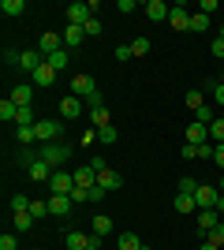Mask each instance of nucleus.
<instances>
[{
  "instance_id": "38",
  "label": "nucleus",
  "mask_w": 224,
  "mask_h": 250,
  "mask_svg": "<svg viewBox=\"0 0 224 250\" xmlns=\"http://www.w3.org/2000/svg\"><path fill=\"white\" fill-rule=\"evenodd\" d=\"M205 239L213 243V247H224V224H217L213 231H205Z\"/></svg>"
},
{
  "instance_id": "28",
  "label": "nucleus",
  "mask_w": 224,
  "mask_h": 250,
  "mask_svg": "<svg viewBox=\"0 0 224 250\" xmlns=\"http://www.w3.org/2000/svg\"><path fill=\"white\" fill-rule=\"evenodd\" d=\"M0 11H4V15H22V11H26V0H4Z\"/></svg>"
},
{
  "instance_id": "36",
  "label": "nucleus",
  "mask_w": 224,
  "mask_h": 250,
  "mask_svg": "<svg viewBox=\"0 0 224 250\" xmlns=\"http://www.w3.org/2000/svg\"><path fill=\"white\" fill-rule=\"evenodd\" d=\"M202 104H205L202 90H191V94H187V108H191V112H198V108H202Z\"/></svg>"
},
{
  "instance_id": "45",
  "label": "nucleus",
  "mask_w": 224,
  "mask_h": 250,
  "mask_svg": "<svg viewBox=\"0 0 224 250\" xmlns=\"http://www.w3.org/2000/svg\"><path fill=\"white\" fill-rule=\"evenodd\" d=\"M116 11H123V15H131V11H139V4H135V0H120V4H116Z\"/></svg>"
},
{
  "instance_id": "22",
  "label": "nucleus",
  "mask_w": 224,
  "mask_h": 250,
  "mask_svg": "<svg viewBox=\"0 0 224 250\" xmlns=\"http://www.w3.org/2000/svg\"><path fill=\"white\" fill-rule=\"evenodd\" d=\"M90 228H94V235H101V239H105L108 231H112V217H105V213H97V217L90 220Z\"/></svg>"
},
{
  "instance_id": "34",
  "label": "nucleus",
  "mask_w": 224,
  "mask_h": 250,
  "mask_svg": "<svg viewBox=\"0 0 224 250\" xmlns=\"http://www.w3.org/2000/svg\"><path fill=\"white\" fill-rule=\"evenodd\" d=\"M30 209V198L26 194H11V213H26Z\"/></svg>"
},
{
  "instance_id": "1",
  "label": "nucleus",
  "mask_w": 224,
  "mask_h": 250,
  "mask_svg": "<svg viewBox=\"0 0 224 250\" xmlns=\"http://www.w3.org/2000/svg\"><path fill=\"white\" fill-rule=\"evenodd\" d=\"M38 153L49 165H64V161H71V142H45V146H38Z\"/></svg>"
},
{
  "instance_id": "23",
  "label": "nucleus",
  "mask_w": 224,
  "mask_h": 250,
  "mask_svg": "<svg viewBox=\"0 0 224 250\" xmlns=\"http://www.w3.org/2000/svg\"><path fill=\"white\" fill-rule=\"evenodd\" d=\"M120 250H146V243H142L135 231H123V235H120Z\"/></svg>"
},
{
  "instance_id": "13",
  "label": "nucleus",
  "mask_w": 224,
  "mask_h": 250,
  "mask_svg": "<svg viewBox=\"0 0 224 250\" xmlns=\"http://www.w3.org/2000/svg\"><path fill=\"white\" fill-rule=\"evenodd\" d=\"M71 176H75V187H82V190H90V187H94V183H97V172H94V168H90V165L75 168Z\"/></svg>"
},
{
  "instance_id": "50",
  "label": "nucleus",
  "mask_w": 224,
  "mask_h": 250,
  "mask_svg": "<svg viewBox=\"0 0 224 250\" xmlns=\"http://www.w3.org/2000/svg\"><path fill=\"white\" fill-rule=\"evenodd\" d=\"M213 56H217V60H224V42H221V38L213 42Z\"/></svg>"
},
{
  "instance_id": "12",
  "label": "nucleus",
  "mask_w": 224,
  "mask_h": 250,
  "mask_svg": "<svg viewBox=\"0 0 224 250\" xmlns=\"http://www.w3.org/2000/svg\"><path fill=\"white\" fill-rule=\"evenodd\" d=\"M187 142H191V146H202V142H209V127L198 124V120H191V124H187Z\"/></svg>"
},
{
  "instance_id": "8",
  "label": "nucleus",
  "mask_w": 224,
  "mask_h": 250,
  "mask_svg": "<svg viewBox=\"0 0 224 250\" xmlns=\"http://www.w3.org/2000/svg\"><path fill=\"white\" fill-rule=\"evenodd\" d=\"M168 22H172V30H191V11H187V4H172Z\"/></svg>"
},
{
  "instance_id": "26",
  "label": "nucleus",
  "mask_w": 224,
  "mask_h": 250,
  "mask_svg": "<svg viewBox=\"0 0 224 250\" xmlns=\"http://www.w3.org/2000/svg\"><path fill=\"white\" fill-rule=\"evenodd\" d=\"M209 142H213V146H224V120L221 116L209 124Z\"/></svg>"
},
{
  "instance_id": "16",
  "label": "nucleus",
  "mask_w": 224,
  "mask_h": 250,
  "mask_svg": "<svg viewBox=\"0 0 224 250\" xmlns=\"http://www.w3.org/2000/svg\"><path fill=\"white\" fill-rule=\"evenodd\" d=\"M71 206H75V202L67 198V194H53V198H49V213H53V217H67Z\"/></svg>"
},
{
  "instance_id": "57",
  "label": "nucleus",
  "mask_w": 224,
  "mask_h": 250,
  "mask_svg": "<svg viewBox=\"0 0 224 250\" xmlns=\"http://www.w3.org/2000/svg\"><path fill=\"white\" fill-rule=\"evenodd\" d=\"M221 120H224V108H221Z\"/></svg>"
},
{
  "instance_id": "20",
  "label": "nucleus",
  "mask_w": 224,
  "mask_h": 250,
  "mask_svg": "<svg viewBox=\"0 0 224 250\" xmlns=\"http://www.w3.org/2000/svg\"><path fill=\"white\" fill-rule=\"evenodd\" d=\"M172 206H176V213L191 217L194 209H198V202H194V194H176V202H172Z\"/></svg>"
},
{
  "instance_id": "11",
  "label": "nucleus",
  "mask_w": 224,
  "mask_h": 250,
  "mask_svg": "<svg viewBox=\"0 0 224 250\" xmlns=\"http://www.w3.org/2000/svg\"><path fill=\"white\" fill-rule=\"evenodd\" d=\"M97 187L101 190H120L123 187V176H120L116 168H105V172H97Z\"/></svg>"
},
{
  "instance_id": "4",
  "label": "nucleus",
  "mask_w": 224,
  "mask_h": 250,
  "mask_svg": "<svg viewBox=\"0 0 224 250\" xmlns=\"http://www.w3.org/2000/svg\"><path fill=\"white\" fill-rule=\"evenodd\" d=\"M90 19H94V11H90V4H86V0L67 4V22H71V26H86Z\"/></svg>"
},
{
  "instance_id": "41",
  "label": "nucleus",
  "mask_w": 224,
  "mask_h": 250,
  "mask_svg": "<svg viewBox=\"0 0 224 250\" xmlns=\"http://www.w3.org/2000/svg\"><path fill=\"white\" fill-rule=\"evenodd\" d=\"M194 190H198V179L183 176V179H180V194H194Z\"/></svg>"
},
{
  "instance_id": "49",
  "label": "nucleus",
  "mask_w": 224,
  "mask_h": 250,
  "mask_svg": "<svg viewBox=\"0 0 224 250\" xmlns=\"http://www.w3.org/2000/svg\"><path fill=\"white\" fill-rule=\"evenodd\" d=\"M116 60H131V45H120V49H116Z\"/></svg>"
},
{
  "instance_id": "7",
  "label": "nucleus",
  "mask_w": 224,
  "mask_h": 250,
  "mask_svg": "<svg viewBox=\"0 0 224 250\" xmlns=\"http://www.w3.org/2000/svg\"><path fill=\"white\" fill-rule=\"evenodd\" d=\"M60 49H64V38H60V34L49 30V34H41V38H38V52H41L45 60H49L53 52H60Z\"/></svg>"
},
{
  "instance_id": "29",
  "label": "nucleus",
  "mask_w": 224,
  "mask_h": 250,
  "mask_svg": "<svg viewBox=\"0 0 224 250\" xmlns=\"http://www.w3.org/2000/svg\"><path fill=\"white\" fill-rule=\"evenodd\" d=\"M45 63H49V67H53V71H64V67H67V49L53 52V56H49V60H45Z\"/></svg>"
},
{
  "instance_id": "42",
  "label": "nucleus",
  "mask_w": 224,
  "mask_h": 250,
  "mask_svg": "<svg viewBox=\"0 0 224 250\" xmlns=\"http://www.w3.org/2000/svg\"><path fill=\"white\" fill-rule=\"evenodd\" d=\"M0 250H19V239H15V235H8V231H4V235H0Z\"/></svg>"
},
{
  "instance_id": "25",
  "label": "nucleus",
  "mask_w": 224,
  "mask_h": 250,
  "mask_svg": "<svg viewBox=\"0 0 224 250\" xmlns=\"http://www.w3.org/2000/svg\"><path fill=\"white\" fill-rule=\"evenodd\" d=\"M90 247V235H82V231H67V250H86Z\"/></svg>"
},
{
  "instance_id": "33",
  "label": "nucleus",
  "mask_w": 224,
  "mask_h": 250,
  "mask_svg": "<svg viewBox=\"0 0 224 250\" xmlns=\"http://www.w3.org/2000/svg\"><path fill=\"white\" fill-rule=\"evenodd\" d=\"M15 127H34V104H30V108H19V116H15Z\"/></svg>"
},
{
  "instance_id": "24",
  "label": "nucleus",
  "mask_w": 224,
  "mask_h": 250,
  "mask_svg": "<svg viewBox=\"0 0 224 250\" xmlns=\"http://www.w3.org/2000/svg\"><path fill=\"white\" fill-rule=\"evenodd\" d=\"M15 116H19V104L11 101V97L0 101V120H4V124H15Z\"/></svg>"
},
{
  "instance_id": "51",
  "label": "nucleus",
  "mask_w": 224,
  "mask_h": 250,
  "mask_svg": "<svg viewBox=\"0 0 224 250\" xmlns=\"http://www.w3.org/2000/svg\"><path fill=\"white\" fill-rule=\"evenodd\" d=\"M86 250H101V235H90V247Z\"/></svg>"
},
{
  "instance_id": "10",
  "label": "nucleus",
  "mask_w": 224,
  "mask_h": 250,
  "mask_svg": "<svg viewBox=\"0 0 224 250\" xmlns=\"http://www.w3.org/2000/svg\"><path fill=\"white\" fill-rule=\"evenodd\" d=\"M142 11H146V19L161 22V19H168L172 4H164V0H146V4H142Z\"/></svg>"
},
{
  "instance_id": "18",
  "label": "nucleus",
  "mask_w": 224,
  "mask_h": 250,
  "mask_svg": "<svg viewBox=\"0 0 224 250\" xmlns=\"http://www.w3.org/2000/svg\"><path fill=\"white\" fill-rule=\"evenodd\" d=\"M90 120H94V131H101V127H112V116H108L105 104H94V108H90Z\"/></svg>"
},
{
  "instance_id": "44",
  "label": "nucleus",
  "mask_w": 224,
  "mask_h": 250,
  "mask_svg": "<svg viewBox=\"0 0 224 250\" xmlns=\"http://www.w3.org/2000/svg\"><path fill=\"white\" fill-rule=\"evenodd\" d=\"M213 94H217V108H224V79L213 83Z\"/></svg>"
},
{
  "instance_id": "17",
  "label": "nucleus",
  "mask_w": 224,
  "mask_h": 250,
  "mask_svg": "<svg viewBox=\"0 0 224 250\" xmlns=\"http://www.w3.org/2000/svg\"><path fill=\"white\" fill-rule=\"evenodd\" d=\"M217 224H221V220H217V209H198V231H213Z\"/></svg>"
},
{
  "instance_id": "47",
  "label": "nucleus",
  "mask_w": 224,
  "mask_h": 250,
  "mask_svg": "<svg viewBox=\"0 0 224 250\" xmlns=\"http://www.w3.org/2000/svg\"><path fill=\"white\" fill-rule=\"evenodd\" d=\"M86 194H90V202H101V198H105V194H108V190H101V187H97V183H94V187L86 190Z\"/></svg>"
},
{
  "instance_id": "48",
  "label": "nucleus",
  "mask_w": 224,
  "mask_h": 250,
  "mask_svg": "<svg viewBox=\"0 0 224 250\" xmlns=\"http://www.w3.org/2000/svg\"><path fill=\"white\" fill-rule=\"evenodd\" d=\"M183 157H187V161H194V157H198V146H191V142H183Z\"/></svg>"
},
{
  "instance_id": "14",
  "label": "nucleus",
  "mask_w": 224,
  "mask_h": 250,
  "mask_svg": "<svg viewBox=\"0 0 224 250\" xmlns=\"http://www.w3.org/2000/svg\"><path fill=\"white\" fill-rule=\"evenodd\" d=\"M26 172H30L34 183H49V179H53V165H49V161H34Z\"/></svg>"
},
{
  "instance_id": "27",
  "label": "nucleus",
  "mask_w": 224,
  "mask_h": 250,
  "mask_svg": "<svg viewBox=\"0 0 224 250\" xmlns=\"http://www.w3.org/2000/svg\"><path fill=\"white\" fill-rule=\"evenodd\" d=\"M194 120H198V124H205V127H209V124H213V120H217V108H213V104H209V101H205L202 108L194 112Z\"/></svg>"
},
{
  "instance_id": "55",
  "label": "nucleus",
  "mask_w": 224,
  "mask_h": 250,
  "mask_svg": "<svg viewBox=\"0 0 224 250\" xmlns=\"http://www.w3.org/2000/svg\"><path fill=\"white\" fill-rule=\"evenodd\" d=\"M217 38H221V42H224V26H221V30H217Z\"/></svg>"
},
{
  "instance_id": "5",
  "label": "nucleus",
  "mask_w": 224,
  "mask_h": 250,
  "mask_svg": "<svg viewBox=\"0 0 224 250\" xmlns=\"http://www.w3.org/2000/svg\"><path fill=\"white\" fill-rule=\"evenodd\" d=\"M71 94L82 97V101H90V97L97 94V83L90 79V75H75V79H71Z\"/></svg>"
},
{
  "instance_id": "9",
  "label": "nucleus",
  "mask_w": 224,
  "mask_h": 250,
  "mask_svg": "<svg viewBox=\"0 0 224 250\" xmlns=\"http://www.w3.org/2000/svg\"><path fill=\"white\" fill-rule=\"evenodd\" d=\"M60 116H64V120H79V116H82V97H75V94L60 97Z\"/></svg>"
},
{
  "instance_id": "40",
  "label": "nucleus",
  "mask_w": 224,
  "mask_h": 250,
  "mask_svg": "<svg viewBox=\"0 0 224 250\" xmlns=\"http://www.w3.org/2000/svg\"><path fill=\"white\" fill-rule=\"evenodd\" d=\"M82 30H86V38H101V19H97V15H94V19L86 22Z\"/></svg>"
},
{
  "instance_id": "52",
  "label": "nucleus",
  "mask_w": 224,
  "mask_h": 250,
  "mask_svg": "<svg viewBox=\"0 0 224 250\" xmlns=\"http://www.w3.org/2000/svg\"><path fill=\"white\" fill-rule=\"evenodd\" d=\"M213 161H217V165H221V168H224V146H217V153H213Z\"/></svg>"
},
{
  "instance_id": "31",
  "label": "nucleus",
  "mask_w": 224,
  "mask_h": 250,
  "mask_svg": "<svg viewBox=\"0 0 224 250\" xmlns=\"http://www.w3.org/2000/svg\"><path fill=\"white\" fill-rule=\"evenodd\" d=\"M191 30H194V34L209 30V15H202V11H194V15H191Z\"/></svg>"
},
{
  "instance_id": "54",
  "label": "nucleus",
  "mask_w": 224,
  "mask_h": 250,
  "mask_svg": "<svg viewBox=\"0 0 224 250\" xmlns=\"http://www.w3.org/2000/svg\"><path fill=\"white\" fill-rule=\"evenodd\" d=\"M217 213H224V194H221V198H217Z\"/></svg>"
},
{
  "instance_id": "2",
  "label": "nucleus",
  "mask_w": 224,
  "mask_h": 250,
  "mask_svg": "<svg viewBox=\"0 0 224 250\" xmlns=\"http://www.w3.org/2000/svg\"><path fill=\"white\" fill-rule=\"evenodd\" d=\"M34 131H38V142H60V131H64V127H60V120H38V124H34Z\"/></svg>"
},
{
  "instance_id": "15",
  "label": "nucleus",
  "mask_w": 224,
  "mask_h": 250,
  "mask_svg": "<svg viewBox=\"0 0 224 250\" xmlns=\"http://www.w3.org/2000/svg\"><path fill=\"white\" fill-rule=\"evenodd\" d=\"M11 101L19 104V108H30V104H34V86H30V83L15 86V90H11Z\"/></svg>"
},
{
  "instance_id": "30",
  "label": "nucleus",
  "mask_w": 224,
  "mask_h": 250,
  "mask_svg": "<svg viewBox=\"0 0 224 250\" xmlns=\"http://www.w3.org/2000/svg\"><path fill=\"white\" fill-rule=\"evenodd\" d=\"M11 220H15V231H30V228H34V217H30V209H26V213H15Z\"/></svg>"
},
{
  "instance_id": "19",
  "label": "nucleus",
  "mask_w": 224,
  "mask_h": 250,
  "mask_svg": "<svg viewBox=\"0 0 224 250\" xmlns=\"http://www.w3.org/2000/svg\"><path fill=\"white\" fill-rule=\"evenodd\" d=\"M60 38H64V49H71V45H82V42H86V30H82V26H71V22H67V30L60 34Z\"/></svg>"
},
{
  "instance_id": "32",
  "label": "nucleus",
  "mask_w": 224,
  "mask_h": 250,
  "mask_svg": "<svg viewBox=\"0 0 224 250\" xmlns=\"http://www.w3.org/2000/svg\"><path fill=\"white\" fill-rule=\"evenodd\" d=\"M34 161H41V153H34L30 146H19V165H26V168H30Z\"/></svg>"
},
{
  "instance_id": "6",
  "label": "nucleus",
  "mask_w": 224,
  "mask_h": 250,
  "mask_svg": "<svg viewBox=\"0 0 224 250\" xmlns=\"http://www.w3.org/2000/svg\"><path fill=\"white\" fill-rule=\"evenodd\" d=\"M49 190H53V194H67V198H71L75 176H71V172H53V179H49Z\"/></svg>"
},
{
  "instance_id": "37",
  "label": "nucleus",
  "mask_w": 224,
  "mask_h": 250,
  "mask_svg": "<svg viewBox=\"0 0 224 250\" xmlns=\"http://www.w3.org/2000/svg\"><path fill=\"white\" fill-rule=\"evenodd\" d=\"M149 52V38H135L131 42V56H146Z\"/></svg>"
},
{
  "instance_id": "3",
  "label": "nucleus",
  "mask_w": 224,
  "mask_h": 250,
  "mask_svg": "<svg viewBox=\"0 0 224 250\" xmlns=\"http://www.w3.org/2000/svg\"><path fill=\"white\" fill-rule=\"evenodd\" d=\"M217 198H221V187L198 183V190H194V202H198V209H217Z\"/></svg>"
},
{
  "instance_id": "35",
  "label": "nucleus",
  "mask_w": 224,
  "mask_h": 250,
  "mask_svg": "<svg viewBox=\"0 0 224 250\" xmlns=\"http://www.w3.org/2000/svg\"><path fill=\"white\" fill-rule=\"evenodd\" d=\"M30 217H34V220L49 217V202H38V198H34V202H30Z\"/></svg>"
},
{
  "instance_id": "53",
  "label": "nucleus",
  "mask_w": 224,
  "mask_h": 250,
  "mask_svg": "<svg viewBox=\"0 0 224 250\" xmlns=\"http://www.w3.org/2000/svg\"><path fill=\"white\" fill-rule=\"evenodd\" d=\"M198 250H221V247H213V243L205 239V243H202V247H198Z\"/></svg>"
},
{
  "instance_id": "39",
  "label": "nucleus",
  "mask_w": 224,
  "mask_h": 250,
  "mask_svg": "<svg viewBox=\"0 0 224 250\" xmlns=\"http://www.w3.org/2000/svg\"><path fill=\"white\" fill-rule=\"evenodd\" d=\"M97 142L112 146V142H116V127H101V131H97Z\"/></svg>"
},
{
  "instance_id": "46",
  "label": "nucleus",
  "mask_w": 224,
  "mask_h": 250,
  "mask_svg": "<svg viewBox=\"0 0 224 250\" xmlns=\"http://www.w3.org/2000/svg\"><path fill=\"white\" fill-rule=\"evenodd\" d=\"M198 11H202V15H213V11H217V0H202V4H198Z\"/></svg>"
},
{
  "instance_id": "21",
  "label": "nucleus",
  "mask_w": 224,
  "mask_h": 250,
  "mask_svg": "<svg viewBox=\"0 0 224 250\" xmlns=\"http://www.w3.org/2000/svg\"><path fill=\"white\" fill-rule=\"evenodd\" d=\"M30 79H34V86H53V83H56V71L49 67V63H41V67H38Z\"/></svg>"
},
{
  "instance_id": "56",
  "label": "nucleus",
  "mask_w": 224,
  "mask_h": 250,
  "mask_svg": "<svg viewBox=\"0 0 224 250\" xmlns=\"http://www.w3.org/2000/svg\"><path fill=\"white\" fill-rule=\"evenodd\" d=\"M221 194H224V179H221Z\"/></svg>"
},
{
  "instance_id": "43",
  "label": "nucleus",
  "mask_w": 224,
  "mask_h": 250,
  "mask_svg": "<svg viewBox=\"0 0 224 250\" xmlns=\"http://www.w3.org/2000/svg\"><path fill=\"white\" fill-rule=\"evenodd\" d=\"M19 56H22V49H8L4 52V63H8V67H19Z\"/></svg>"
}]
</instances>
